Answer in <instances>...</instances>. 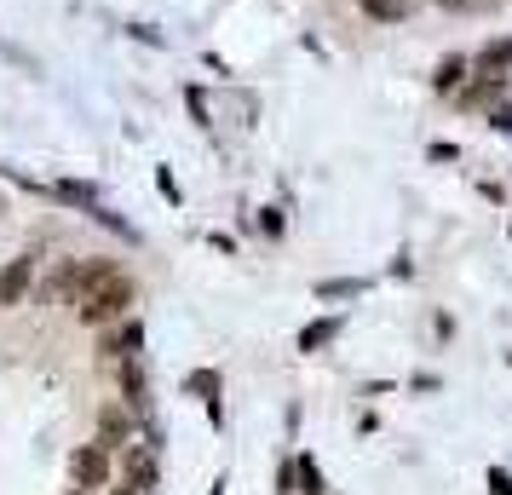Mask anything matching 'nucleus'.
I'll list each match as a JSON object with an SVG mask.
<instances>
[{"label":"nucleus","mask_w":512,"mask_h":495,"mask_svg":"<svg viewBox=\"0 0 512 495\" xmlns=\"http://www.w3.org/2000/svg\"><path fill=\"white\" fill-rule=\"evenodd\" d=\"M259 231H265V236H282V213H277V208H259Z\"/></svg>","instance_id":"dca6fc26"},{"label":"nucleus","mask_w":512,"mask_h":495,"mask_svg":"<svg viewBox=\"0 0 512 495\" xmlns=\"http://www.w3.org/2000/svg\"><path fill=\"white\" fill-rule=\"evenodd\" d=\"M127 484L133 490H156V455L150 449H127Z\"/></svg>","instance_id":"39448f33"},{"label":"nucleus","mask_w":512,"mask_h":495,"mask_svg":"<svg viewBox=\"0 0 512 495\" xmlns=\"http://www.w3.org/2000/svg\"><path fill=\"white\" fill-rule=\"evenodd\" d=\"M294 467H300V484H305V495H323V467H317L311 455H300Z\"/></svg>","instance_id":"2eb2a0df"},{"label":"nucleus","mask_w":512,"mask_h":495,"mask_svg":"<svg viewBox=\"0 0 512 495\" xmlns=\"http://www.w3.org/2000/svg\"><path fill=\"white\" fill-rule=\"evenodd\" d=\"M495 58H501V64H512V41H501V47H495Z\"/></svg>","instance_id":"6ab92c4d"},{"label":"nucleus","mask_w":512,"mask_h":495,"mask_svg":"<svg viewBox=\"0 0 512 495\" xmlns=\"http://www.w3.org/2000/svg\"><path fill=\"white\" fill-rule=\"evenodd\" d=\"M75 478H81L87 490H93V484H104V478H110V449H104V444H87L81 455H75Z\"/></svg>","instance_id":"7ed1b4c3"},{"label":"nucleus","mask_w":512,"mask_h":495,"mask_svg":"<svg viewBox=\"0 0 512 495\" xmlns=\"http://www.w3.org/2000/svg\"><path fill=\"white\" fill-rule=\"evenodd\" d=\"M75 495H81V490H75Z\"/></svg>","instance_id":"4be33fe9"},{"label":"nucleus","mask_w":512,"mask_h":495,"mask_svg":"<svg viewBox=\"0 0 512 495\" xmlns=\"http://www.w3.org/2000/svg\"><path fill=\"white\" fill-rule=\"evenodd\" d=\"M334 334H340V323H334V317H328V323H311V329H300V352H317V346H328Z\"/></svg>","instance_id":"ddd939ff"},{"label":"nucleus","mask_w":512,"mask_h":495,"mask_svg":"<svg viewBox=\"0 0 512 495\" xmlns=\"http://www.w3.org/2000/svg\"><path fill=\"white\" fill-rule=\"evenodd\" d=\"M190 392H196V398H208V415L219 421V403H213V392H219V375H213V369H196V375H190Z\"/></svg>","instance_id":"9b49d317"},{"label":"nucleus","mask_w":512,"mask_h":495,"mask_svg":"<svg viewBox=\"0 0 512 495\" xmlns=\"http://www.w3.org/2000/svg\"><path fill=\"white\" fill-rule=\"evenodd\" d=\"M133 306V277H121L116 265H81V294H75V311H81V323H110L121 311Z\"/></svg>","instance_id":"f257e3e1"},{"label":"nucleus","mask_w":512,"mask_h":495,"mask_svg":"<svg viewBox=\"0 0 512 495\" xmlns=\"http://www.w3.org/2000/svg\"><path fill=\"white\" fill-rule=\"evenodd\" d=\"M213 495H225V478H219V484H213Z\"/></svg>","instance_id":"412c9836"},{"label":"nucleus","mask_w":512,"mask_h":495,"mask_svg":"<svg viewBox=\"0 0 512 495\" xmlns=\"http://www.w3.org/2000/svg\"><path fill=\"white\" fill-rule=\"evenodd\" d=\"M98 432H104V438H98L104 449H121V444H127V415H121V409H104Z\"/></svg>","instance_id":"0eeeda50"},{"label":"nucleus","mask_w":512,"mask_h":495,"mask_svg":"<svg viewBox=\"0 0 512 495\" xmlns=\"http://www.w3.org/2000/svg\"><path fill=\"white\" fill-rule=\"evenodd\" d=\"M75 294H81V265H58L52 283L41 288V300H52V306H64V300H75Z\"/></svg>","instance_id":"20e7f679"},{"label":"nucleus","mask_w":512,"mask_h":495,"mask_svg":"<svg viewBox=\"0 0 512 495\" xmlns=\"http://www.w3.org/2000/svg\"><path fill=\"white\" fill-rule=\"evenodd\" d=\"M121 392H127L133 409H144V369H139V363H127V369H121Z\"/></svg>","instance_id":"4468645a"},{"label":"nucleus","mask_w":512,"mask_h":495,"mask_svg":"<svg viewBox=\"0 0 512 495\" xmlns=\"http://www.w3.org/2000/svg\"><path fill=\"white\" fill-rule=\"evenodd\" d=\"M489 490H495V495H512V472L495 467V472H489Z\"/></svg>","instance_id":"f3484780"},{"label":"nucleus","mask_w":512,"mask_h":495,"mask_svg":"<svg viewBox=\"0 0 512 495\" xmlns=\"http://www.w3.org/2000/svg\"><path fill=\"white\" fill-rule=\"evenodd\" d=\"M432 87H438V93H461V87H466V58H461V52H455V58H443V64H438V75H432Z\"/></svg>","instance_id":"423d86ee"},{"label":"nucleus","mask_w":512,"mask_h":495,"mask_svg":"<svg viewBox=\"0 0 512 495\" xmlns=\"http://www.w3.org/2000/svg\"><path fill=\"white\" fill-rule=\"evenodd\" d=\"M507 93V75H484V81H478V87H466V104H489V98H501Z\"/></svg>","instance_id":"1a4fd4ad"},{"label":"nucleus","mask_w":512,"mask_h":495,"mask_svg":"<svg viewBox=\"0 0 512 495\" xmlns=\"http://www.w3.org/2000/svg\"><path fill=\"white\" fill-rule=\"evenodd\" d=\"M58 202H70V208H98V190L81 185V179H64V185H58Z\"/></svg>","instance_id":"6e6552de"},{"label":"nucleus","mask_w":512,"mask_h":495,"mask_svg":"<svg viewBox=\"0 0 512 495\" xmlns=\"http://www.w3.org/2000/svg\"><path fill=\"white\" fill-rule=\"evenodd\" d=\"M116 495H144V490H133V484H121V490Z\"/></svg>","instance_id":"aec40b11"},{"label":"nucleus","mask_w":512,"mask_h":495,"mask_svg":"<svg viewBox=\"0 0 512 495\" xmlns=\"http://www.w3.org/2000/svg\"><path fill=\"white\" fill-rule=\"evenodd\" d=\"M489 127H501V133H512V104H501V110L489 116Z\"/></svg>","instance_id":"a211bd4d"},{"label":"nucleus","mask_w":512,"mask_h":495,"mask_svg":"<svg viewBox=\"0 0 512 495\" xmlns=\"http://www.w3.org/2000/svg\"><path fill=\"white\" fill-rule=\"evenodd\" d=\"M363 283L357 277H334V283H317V300H357Z\"/></svg>","instance_id":"f8f14e48"},{"label":"nucleus","mask_w":512,"mask_h":495,"mask_svg":"<svg viewBox=\"0 0 512 495\" xmlns=\"http://www.w3.org/2000/svg\"><path fill=\"white\" fill-rule=\"evenodd\" d=\"M29 283H35V260H12L6 271H0V306H24V294H29Z\"/></svg>","instance_id":"f03ea898"},{"label":"nucleus","mask_w":512,"mask_h":495,"mask_svg":"<svg viewBox=\"0 0 512 495\" xmlns=\"http://www.w3.org/2000/svg\"><path fill=\"white\" fill-rule=\"evenodd\" d=\"M363 12L380 24H397V18H409V0H363Z\"/></svg>","instance_id":"9d476101"}]
</instances>
